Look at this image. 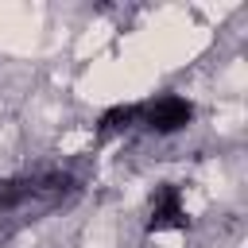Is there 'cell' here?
Listing matches in <instances>:
<instances>
[{
	"mask_svg": "<svg viewBox=\"0 0 248 248\" xmlns=\"http://www.w3.org/2000/svg\"><path fill=\"white\" fill-rule=\"evenodd\" d=\"M190 120H194V105L186 97H178V93H163V97L140 101V128H147L155 136L182 132Z\"/></svg>",
	"mask_w": 248,
	"mask_h": 248,
	"instance_id": "cell-2",
	"label": "cell"
},
{
	"mask_svg": "<svg viewBox=\"0 0 248 248\" xmlns=\"http://www.w3.org/2000/svg\"><path fill=\"white\" fill-rule=\"evenodd\" d=\"M78 190H81V182L62 167H43V170L0 178V248L12 236H19L23 229L50 217L54 209L70 205L78 198Z\"/></svg>",
	"mask_w": 248,
	"mask_h": 248,
	"instance_id": "cell-1",
	"label": "cell"
},
{
	"mask_svg": "<svg viewBox=\"0 0 248 248\" xmlns=\"http://www.w3.org/2000/svg\"><path fill=\"white\" fill-rule=\"evenodd\" d=\"M140 128V105H112L108 112H101L97 120V136L108 140V136H120V132H132Z\"/></svg>",
	"mask_w": 248,
	"mask_h": 248,
	"instance_id": "cell-4",
	"label": "cell"
},
{
	"mask_svg": "<svg viewBox=\"0 0 248 248\" xmlns=\"http://www.w3.org/2000/svg\"><path fill=\"white\" fill-rule=\"evenodd\" d=\"M147 229L163 232V229H186V202L182 190L174 182H163L151 194V213H147Z\"/></svg>",
	"mask_w": 248,
	"mask_h": 248,
	"instance_id": "cell-3",
	"label": "cell"
}]
</instances>
